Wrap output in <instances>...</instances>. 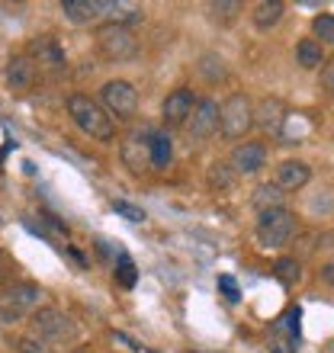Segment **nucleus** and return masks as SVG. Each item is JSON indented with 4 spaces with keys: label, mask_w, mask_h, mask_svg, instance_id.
Segmentation results:
<instances>
[{
    "label": "nucleus",
    "mask_w": 334,
    "mask_h": 353,
    "mask_svg": "<svg viewBox=\"0 0 334 353\" xmlns=\"http://www.w3.org/2000/svg\"><path fill=\"white\" fill-rule=\"evenodd\" d=\"M112 212L122 215V219H126V222H132V225H141L145 219H148L141 205H132V203H126V199H112Z\"/></svg>",
    "instance_id": "nucleus-28"
},
{
    "label": "nucleus",
    "mask_w": 334,
    "mask_h": 353,
    "mask_svg": "<svg viewBox=\"0 0 334 353\" xmlns=\"http://www.w3.org/2000/svg\"><path fill=\"white\" fill-rule=\"evenodd\" d=\"M209 10L215 13V19H219V17H222V19H235V13L242 10V3H235V0H222V3H213Z\"/></svg>",
    "instance_id": "nucleus-31"
},
{
    "label": "nucleus",
    "mask_w": 334,
    "mask_h": 353,
    "mask_svg": "<svg viewBox=\"0 0 334 353\" xmlns=\"http://www.w3.org/2000/svg\"><path fill=\"white\" fill-rule=\"evenodd\" d=\"M29 325H32V334L39 341H46V344H61V341H75L77 337V325L75 318L61 312V308H36L32 315H29Z\"/></svg>",
    "instance_id": "nucleus-4"
},
{
    "label": "nucleus",
    "mask_w": 334,
    "mask_h": 353,
    "mask_svg": "<svg viewBox=\"0 0 334 353\" xmlns=\"http://www.w3.org/2000/svg\"><path fill=\"white\" fill-rule=\"evenodd\" d=\"M116 279H119V286H126V289L135 286L139 270H135V261H132L129 254H119V261H116Z\"/></svg>",
    "instance_id": "nucleus-26"
},
{
    "label": "nucleus",
    "mask_w": 334,
    "mask_h": 353,
    "mask_svg": "<svg viewBox=\"0 0 334 353\" xmlns=\"http://www.w3.org/2000/svg\"><path fill=\"white\" fill-rule=\"evenodd\" d=\"M299 232L296 225V215L289 212L286 205H279V209H267V212H257V241L264 248H286L293 241V234Z\"/></svg>",
    "instance_id": "nucleus-3"
},
{
    "label": "nucleus",
    "mask_w": 334,
    "mask_h": 353,
    "mask_svg": "<svg viewBox=\"0 0 334 353\" xmlns=\"http://www.w3.org/2000/svg\"><path fill=\"white\" fill-rule=\"evenodd\" d=\"M296 65L306 68V71H318L325 68V48L318 46L315 39H302L296 46Z\"/></svg>",
    "instance_id": "nucleus-20"
},
{
    "label": "nucleus",
    "mask_w": 334,
    "mask_h": 353,
    "mask_svg": "<svg viewBox=\"0 0 334 353\" xmlns=\"http://www.w3.org/2000/svg\"><path fill=\"white\" fill-rule=\"evenodd\" d=\"M283 13H286V3L264 0V3H257V10H254V26H257L260 32H267V29H273L279 19H283Z\"/></svg>",
    "instance_id": "nucleus-21"
},
{
    "label": "nucleus",
    "mask_w": 334,
    "mask_h": 353,
    "mask_svg": "<svg viewBox=\"0 0 334 353\" xmlns=\"http://www.w3.org/2000/svg\"><path fill=\"white\" fill-rule=\"evenodd\" d=\"M322 84L334 93V58L331 61H325V68H322Z\"/></svg>",
    "instance_id": "nucleus-33"
},
{
    "label": "nucleus",
    "mask_w": 334,
    "mask_h": 353,
    "mask_svg": "<svg viewBox=\"0 0 334 353\" xmlns=\"http://www.w3.org/2000/svg\"><path fill=\"white\" fill-rule=\"evenodd\" d=\"M170 161H174V141L167 132H151V141H148V164L151 168H170Z\"/></svg>",
    "instance_id": "nucleus-17"
},
{
    "label": "nucleus",
    "mask_w": 334,
    "mask_h": 353,
    "mask_svg": "<svg viewBox=\"0 0 334 353\" xmlns=\"http://www.w3.org/2000/svg\"><path fill=\"white\" fill-rule=\"evenodd\" d=\"M215 286H219V292L225 296V302H238L242 299V289H238V283H235V276H228V273H222V276L215 279Z\"/></svg>",
    "instance_id": "nucleus-30"
},
{
    "label": "nucleus",
    "mask_w": 334,
    "mask_h": 353,
    "mask_svg": "<svg viewBox=\"0 0 334 353\" xmlns=\"http://www.w3.org/2000/svg\"><path fill=\"white\" fill-rule=\"evenodd\" d=\"M110 23H119V26L129 29V23H139L145 17V10L139 3H122V0H110Z\"/></svg>",
    "instance_id": "nucleus-24"
},
{
    "label": "nucleus",
    "mask_w": 334,
    "mask_h": 353,
    "mask_svg": "<svg viewBox=\"0 0 334 353\" xmlns=\"http://www.w3.org/2000/svg\"><path fill=\"white\" fill-rule=\"evenodd\" d=\"M219 129L225 139H244L254 129V103L244 93H232L219 106Z\"/></svg>",
    "instance_id": "nucleus-5"
},
{
    "label": "nucleus",
    "mask_w": 334,
    "mask_h": 353,
    "mask_svg": "<svg viewBox=\"0 0 334 353\" xmlns=\"http://www.w3.org/2000/svg\"><path fill=\"white\" fill-rule=\"evenodd\" d=\"M273 276H277L286 289H293L299 279H302V263H299L296 257H279V261L273 263Z\"/></svg>",
    "instance_id": "nucleus-23"
},
{
    "label": "nucleus",
    "mask_w": 334,
    "mask_h": 353,
    "mask_svg": "<svg viewBox=\"0 0 334 353\" xmlns=\"http://www.w3.org/2000/svg\"><path fill=\"white\" fill-rule=\"evenodd\" d=\"M97 48H100L103 58L110 61H129L139 52V42L132 36V29L119 26V23H103L97 29Z\"/></svg>",
    "instance_id": "nucleus-6"
},
{
    "label": "nucleus",
    "mask_w": 334,
    "mask_h": 353,
    "mask_svg": "<svg viewBox=\"0 0 334 353\" xmlns=\"http://www.w3.org/2000/svg\"><path fill=\"white\" fill-rule=\"evenodd\" d=\"M36 77H39V68L32 65V58H29V55L10 58V65H7V84H10V90H29V87L36 84Z\"/></svg>",
    "instance_id": "nucleus-15"
},
{
    "label": "nucleus",
    "mask_w": 334,
    "mask_h": 353,
    "mask_svg": "<svg viewBox=\"0 0 334 353\" xmlns=\"http://www.w3.org/2000/svg\"><path fill=\"white\" fill-rule=\"evenodd\" d=\"M283 190L277 183H260L254 193H250V205L257 209V212H267V209H279L283 205Z\"/></svg>",
    "instance_id": "nucleus-22"
},
{
    "label": "nucleus",
    "mask_w": 334,
    "mask_h": 353,
    "mask_svg": "<svg viewBox=\"0 0 334 353\" xmlns=\"http://www.w3.org/2000/svg\"><path fill=\"white\" fill-rule=\"evenodd\" d=\"M39 299H42V289L36 283H7V286H0V321L13 325L19 318L32 315L39 308Z\"/></svg>",
    "instance_id": "nucleus-2"
},
{
    "label": "nucleus",
    "mask_w": 334,
    "mask_h": 353,
    "mask_svg": "<svg viewBox=\"0 0 334 353\" xmlns=\"http://www.w3.org/2000/svg\"><path fill=\"white\" fill-rule=\"evenodd\" d=\"M267 164V145L264 141H242L228 158V168L235 176H254Z\"/></svg>",
    "instance_id": "nucleus-10"
},
{
    "label": "nucleus",
    "mask_w": 334,
    "mask_h": 353,
    "mask_svg": "<svg viewBox=\"0 0 334 353\" xmlns=\"http://www.w3.org/2000/svg\"><path fill=\"white\" fill-rule=\"evenodd\" d=\"M193 106H196L193 90H186V87H177L174 93H167L164 106H161V112H164V122H167V125H184L186 116L193 112Z\"/></svg>",
    "instance_id": "nucleus-13"
},
{
    "label": "nucleus",
    "mask_w": 334,
    "mask_h": 353,
    "mask_svg": "<svg viewBox=\"0 0 334 353\" xmlns=\"http://www.w3.org/2000/svg\"><path fill=\"white\" fill-rule=\"evenodd\" d=\"M283 122H286V106L277 97H264V100L254 106V125H260L270 135H279L283 132Z\"/></svg>",
    "instance_id": "nucleus-12"
},
{
    "label": "nucleus",
    "mask_w": 334,
    "mask_h": 353,
    "mask_svg": "<svg viewBox=\"0 0 334 353\" xmlns=\"http://www.w3.org/2000/svg\"><path fill=\"white\" fill-rule=\"evenodd\" d=\"M184 129L193 141L213 139L215 132H219V103L215 100H196L193 112H190L186 122H184Z\"/></svg>",
    "instance_id": "nucleus-8"
},
{
    "label": "nucleus",
    "mask_w": 334,
    "mask_h": 353,
    "mask_svg": "<svg viewBox=\"0 0 334 353\" xmlns=\"http://www.w3.org/2000/svg\"><path fill=\"white\" fill-rule=\"evenodd\" d=\"M68 116L75 119V125L84 132V135H90L93 141H112L116 135V125L112 119L106 116L100 103L87 97V93H71L68 97Z\"/></svg>",
    "instance_id": "nucleus-1"
},
{
    "label": "nucleus",
    "mask_w": 334,
    "mask_h": 353,
    "mask_svg": "<svg viewBox=\"0 0 334 353\" xmlns=\"http://www.w3.org/2000/svg\"><path fill=\"white\" fill-rule=\"evenodd\" d=\"M13 350H17V353H55L52 347L46 344V341H39L36 334H19V337H13Z\"/></svg>",
    "instance_id": "nucleus-27"
},
{
    "label": "nucleus",
    "mask_w": 334,
    "mask_h": 353,
    "mask_svg": "<svg viewBox=\"0 0 334 353\" xmlns=\"http://www.w3.org/2000/svg\"><path fill=\"white\" fill-rule=\"evenodd\" d=\"M318 276H322V283H325V286H331V289H334V261H331V263H325V267L318 270Z\"/></svg>",
    "instance_id": "nucleus-34"
},
{
    "label": "nucleus",
    "mask_w": 334,
    "mask_h": 353,
    "mask_svg": "<svg viewBox=\"0 0 334 353\" xmlns=\"http://www.w3.org/2000/svg\"><path fill=\"white\" fill-rule=\"evenodd\" d=\"M61 13L68 23L87 26V23H97L103 13H110V0H61Z\"/></svg>",
    "instance_id": "nucleus-11"
},
{
    "label": "nucleus",
    "mask_w": 334,
    "mask_h": 353,
    "mask_svg": "<svg viewBox=\"0 0 334 353\" xmlns=\"http://www.w3.org/2000/svg\"><path fill=\"white\" fill-rule=\"evenodd\" d=\"M29 58H32V65L36 68H46V71H52V74H58V71H65L68 68L65 48L58 46V39H52V36H36L32 39V42H29Z\"/></svg>",
    "instance_id": "nucleus-9"
},
{
    "label": "nucleus",
    "mask_w": 334,
    "mask_h": 353,
    "mask_svg": "<svg viewBox=\"0 0 334 353\" xmlns=\"http://www.w3.org/2000/svg\"><path fill=\"white\" fill-rule=\"evenodd\" d=\"M270 334H279V337H286V341H293V344H299V334H302V312H299L296 305L286 308V312L273 321Z\"/></svg>",
    "instance_id": "nucleus-18"
},
{
    "label": "nucleus",
    "mask_w": 334,
    "mask_h": 353,
    "mask_svg": "<svg viewBox=\"0 0 334 353\" xmlns=\"http://www.w3.org/2000/svg\"><path fill=\"white\" fill-rule=\"evenodd\" d=\"M148 141H151V132H132L129 139H126V145H122V158H126V164H129L132 170H141L145 164H148Z\"/></svg>",
    "instance_id": "nucleus-16"
},
{
    "label": "nucleus",
    "mask_w": 334,
    "mask_h": 353,
    "mask_svg": "<svg viewBox=\"0 0 334 353\" xmlns=\"http://www.w3.org/2000/svg\"><path fill=\"white\" fill-rule=\"evenodd\" d=\"M235 183V174L228 164H222V161H215L213 168H209V186H219V190H225V186Z\"/></svg>",
    "instance_id": "nucleus-29"
},
{
    "label": "nucleus",
    "mask_w": 334,
    "mask_h": 353,
    "mask_svg": "<svg viewBox=\"0 0 334 353\" xmlns=\"http://www.w3.org/2000/svg\"><path fill=\"white\" fill-rule=\"evenodd\" d=\"M312 180V168L306 161H283L277 168V186L283 193H296Z\"/></svg>",
    "instance_id": "nucleus-14"
},
{
    "label": "nucleus",
    "mask_w": 334,
    "mask_h": 353,
    "mask_svg": "<svg viewBox=\"0 0 334 353\" xmlns=\"http://www.w3.org/2000/svg\"><path fill=\"white\" fill-rule=\"evenodd\" d=\"M267 350L270 353H296V344H293V341H286V337H279V334H270Z\"/></svg>",
    "instance_id": "nucleus-32"
},
{
    "label": "nucleus",
    "mask_w": 334,
    "mask_h": 353,
    "mask_svg": "<svg viewBox=\"0 0 334 353\" xmlns=\"http://www.w3.org/2000/svg\"><path fill=\"white\" fill-rule=\"evenodd\" d=\"M106 110V116H116V119H132L139 112V90L129 84V81H106L100 87V100H97Z\"/></svg>",
    "instance_id": "nucleus-7"
},
{
    "label": "nucleus",
    "mask_w": 334,
    "mask_h": 353,
    "mask_svg": "<svg viewBox=\"0 0 334 353\" xmlns=\"http://www.w3.org/2000/svg\"><path fill=\"white\" fill-rule=\"evenodd\" d=\"M196 71H199V77H203V81H209V84H222L225 77H228V65H225V58L215 55V52H206V55H199V61H196Z\"/></svg>",
    "instance_id": "nucleus-19"
},
{
    "label": "nucleus",
    "mask_w": 334,
    "mask_h": 353,
    "mask_svg": "<svg viewBox=\"0 0 334 353\" xmlns=\"http://www.w3.org/2000/svg\"><path fill=\"white\" fill-rule=\"evenodd\" d=\"M312 32H315V42L322 48L325 46H334V13H318L315 19H312Z\"/></svg>",
    "instance_id": "nucleus-25"
}]
</instances>
